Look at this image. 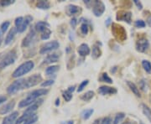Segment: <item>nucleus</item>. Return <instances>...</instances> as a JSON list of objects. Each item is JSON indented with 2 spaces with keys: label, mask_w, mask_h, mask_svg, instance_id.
<instances>
[{
  "label": "nucleus",
  "mask_w": 151,
  "mask_h": 124,
  "mask_svg": "<svg viewBox=\"0 0 151 124\" xmlns=\"http://www.w3.org/2000/svg\"><path fill=\"white\" fill-rule=\"evenodd\" d=\"M127 84H128V86L130 88V90L133 92V93L134 94L136 97H140V92H139V88L136 86L134 83H133V82H131V81H127Z\"/></svg>",
  "instance_id": "nucleus-20"
},
{
  "label": "nucleus",
  "mask_w": 151,
  "mask_h": 124,
  "mask_svg": "<svg viewBox=\"0 0 151 124\" xmlns=\"http://www.w3.org/2000/svg\"><path fill=\"white\" fill-rule=\"evenodd\" d=\"M112 32H113L114 37L117 39L119 41H124L127 39L126 30L124 29V28L123 26H120L117 24H113Z\"/></svg>",
  "instance_id": "nucleus-4"
},
{
  "label": "nucleus",
  "mask_w": 151,
  "mask_h": 124,
  "mask_svg": "<svg viewBox=\"0 0 151 124\" xmlns=\"http://www.w3.org/2000/svg\"><path fill=\"white\" fill-rule=\"evenodd\" d=\"M59 66L58 65H52V66H49L48 68H46V70H45V74L47 75V76H50V75H52V74H54L55 73L57 70H59Z\"/></svg>",
  "instance_id": "nucleus-27"
},
{
  "label": "nucleus",
  "mask_w": 151,
  "mask_h": 124,
  "mask_svg": "<svg viewBox=\"0 0 151 124\" xmlns=\"http://www.w3.org/2000/svg\"><path fill=\"white\" fill-rule=\"evenodd\" d=\"M36 7L40 9H50V3L48 1H39L36 4Z\"/></svg>",
  "instance_id": "nucleus-24"
},
{
  "label": "nucleus",
  "mask_w": 151,
  "mask_h": 124,
  "mask_svg": "<svg viewBox=\"0 0 151 124\" xmlns=\"http://www.w3.org/2000/svg\"><path fill=\"white\" fill-rule=\"evenodd\" d=\"M38 107H39V106H38L37 103H35V104L31 105L29 108H28L24 112V113H23V115H22L21 117L17 120L15 124H21L22 123H24L28 118H29L30 117H32L33 115L35 114V111L38 109Z\"/></svg>",
  "instance_id": "nucleus-5"
},
{
  "label": "nucleus",
  "mask_w": 151,
  "mask_h": 124,
  "mask_svg": "<svg viewBox=\"0 0 151 124\" xmlns=\"http://www.w3.org/2000/svg\"><path fill=\"white\" fill-rule=\"evenodd\" d=\"M33 20V18L31 16H29V15H27V16L24 18V24H23V25H22L21 29L19 30V32L22 33L24 32L26 29H27L28 25L30 24V22Z\"/></svg>",
  "instance_id": "nucleus-21"
},
{
  "label": "nucleus",
  "mask_w": 151,
  "mask_h": 124,
  "mask_svg": "<svg viewBox=\"0 0 151 124\" xmlns=\"http://www.w3.org/2000/svg\"><path fill=\"white\" fill-rule=\"evenodd\" d=\"M101 81H104V82H107V83H109V84H112V83H113L112 79L108 76V75L107 73H103V74H102Z\"/></svg>",
  "instance_id": "nucleus-34"
},
{
  "label": "nucleus",
  "mask_w": 151,
  "mask_h": 124,
  "mask_svg": "<svg viewBox=\"0 0 151 124\" xmlns=\"http://www.w3.org/2000/svg\"><path fill=\"white\" fill-rule=\"evenodd\" d=\"M124 117H125V114L124 113H118L115 116V118L113 120V124H119L124 118Z\"/></svg>",
  "instance_id": "nucleus-31"
},
{
  "label": "nucleus",
  "mask_w": 151,
  "mask_h": 124,
  "mask_svg": "<svg viewBox=\"0 0 151 124\" xmlns=\"http://www.w3.org/2000/svg\"><path fill=\"white\" fill-rule=\"evenodd\" d=\"M134 25L136 28H145V27L146 24L145 22L143 20H137L134 23Z\"/></svg>",
  "instance_id": "nucleus-40"
},
{
  "label": "nucleus",
  "mask_w": 151,
  "mask_h": 124,
  "mask_svg": "<svg viewBox=\"0 0 151 124\" xmlns=\"http://www.w3.org/2000/svg\"><path fill=\"white\" fill-rule=\"evenodd\" d=\"M101 124H113L112 123V120L110 118H105L103 119V121L101 122Z\"/></svg>",
  "instance_id": "nucleus-43"
},
{
  "label": "nucleus",
  "mask_w": 151,
  "mask_h": 124,
  "mask_svg": "<svg viewBox=\"0 0 151 124\" xmlns=\"http://www.w3.org/2000/svg\"><path fill=\"white\" fill-rule=\"evenodd\" d=\"M93 97H94V92H92V91H89V92H86L85 94L81 95V99L83 100L84 102H89Z\"/></svg>",
  "instance_id": "nucleus-25"
},
{
  "label": "nucleus",
  "mask_w": 151,
  "mask_h": 124,
  "mask_svg": "<svg viewBox=\"0 0 151 124\" xmlns=\"http://www.w3.org/2000/svg\"><path fill=\"white\" fill-rule=\"evenodd\" d=\"M50 34H51V31L50 30V29H46L45 31L41 33V39H44V40L48 39L50 37Z\"/></svg>",
  "instance_id": "nucleus-33"
},
{
  "label": "nucleus",
  "mask_w": 151,
  "mask_h": 124,
  "mask_svg": "<svg viewBox=\"0 0 151 124\" xmlns=\"http://www.w3.org/2000/svg\"><path fill=\"white\" fill-rule=\"evenodd\" d=\"M14 105H15V102L14 101L7 103L4 107L0 108V115H4V114H7L8 113L11 112L13 110V108H14Z\"/></svg>",
  "instance_id": "nucleus-15"
},
{
  "label": "nucleus",
  "mask_w": 151,
  "mask_h": 124,
  "mask_svg": "<svg viewBox=\"0 0 151 124\" xmlns=\"http://www.w3.org/2000/svg\"><path fill=\"white\" fill-rule=\"evenodd\" d=\"M49 24L45 21H39L35 24V29L39 32H43L46 29H49Z\"/></svg>",
  "instance_id": "nucleus-19"
},
{
  "label": "nucleus",
  "mask_w": 151,
  "mask_h": 124,
  "mask_svg": "<svg viewBox=\"0 0 151 124\" xmlns=\"http://www.w3.org/2000/svg\"><path fill=\"white\" fill-rule=\"evenodd\" d=\"M24 18H23V17H18V18H16V19L14 21V24H15V26H16L17 29H18V32L21 29L22 25L24 24Z\"/></svg>",
  "instance_id": "nucleus-30"
},
{
  "label": "nucleus",
  "mask_w": 151,
  "mask_h": 124,
  "mask_svg": "<svg viewBox=\"0 0 151 124\" xmlns=\"http://www.w3.org/2000/svg\"><path fill=\"white\" fill-rule=\"evenodd\" d=\"M1 43H2V40L0 39V44H1Z\"/></svg>",
  "instance_id": "nucleus-55"
},
{
  "label": "nucleus",
  "mask_w": 151,
  "mask_h": 124,
  "mask_svg": "<svg viewBox=\"0 0 151 124\" xmlns=\"http://www.w3.org/2000/svg\"><path fill=\"white\" fill-rule=\"evenodd\" d=\"M38 120V116L36 114H34L32 117H30L29 118H28L24 124H34L35 123H36Z\"/></svg>",
  "instance_id": "nucleus-32"
},
{
  "label": "nucleus",
  "mask_w": 151,
  "mask_h": 124,
  "mask_svg": "<svg viewBox=\"0 0 151 124\" xmlns=\"http://www.w3.org/2000/svg\"><path fill=\"white\" fill-rule=\"evenodd\" d=\"M81 32L82 34L86 35L88 33V25L86 24H82L81 26Z\"/></svg>",
  "instance_id": "nucleus-39"
},
{
  "label": "nucleus",
  "mask_w": 151,
  "mask_h": 124,
  "mask_svg": "<svg viewBox=\"0 0 151 124\" xmlns=\"http://www.w3.org/2000/svg\"><path fill=\"white\" fill-rule=\"evenodd\" d=\"M142 65H143V68L145 69L146 72L148 73H150L151 72V63L149 61V60H146V59H144L142 61Z\"/></svg>",
  "instance_id": "nucleus-29"
},
{
  "label": "nucleus",
  "mask_w": 151,
  "mask_h": 124,
  "mask_svg": "<svg viewBox=\"0 0 151 124\" xmlns=\"http://www.w3.org/2000/svg\"><path fill=\"white\" fill-rule=\"evenodd\" d=\"M6 101H7V97L4 96V95H0V105L5 102Z\"/></svg>",
  "instance_id": "nucleus-44"
},
{
  "label": "nucleus",
  "mask_w": 151,
  "mask_h": 124,
  "mask_svg": "<svg viewBox=\"0 0 151 124\" xmlns=\"http://www.w3.org/2000/svg\"><path fill=\"white\" fill-rule=\"evenodd\" d=\"M63 97L66 102H70L72 98V92H69L68 90L63 92Z\"/></svg>",
  "instance_id": "nucleus-35"
},
{
  "label": "nucleus",
  "mask_w": 151,
  "mask_h": 124,
  "mask_svg": "<svg viewBox=\"0 0 151 124\" xmlns=\"http://www.w3.org/2000/svg\"><path fill=\"white\" fill-rule=\"evenodd\" d=\"M35 39V32L34 30H31L30 32L27 34V36L23 39L22 42V47H29L34 42Z\"/></svg>",
  "instance_id": "nucleus-11"
},
{
  "label": "nucleus",
  "mask_w": 151,
  "mask_h": 124,
  "mask_svg": "<svg viewBox=\"0 0 151 124\" xmlns=\"http://www.w3.org/2000/svg\"><path fill=\"white\" fill-rule=\"evenodd\" d=\"M49 90L47 89H39V90H35L32 92H30L28 97L22 100L19 103V108H24L28 107L29 105H33L35 102V100L41 96H45L46 94H48Z\"/></svg>",
  "instance_id": "nucleus-1"
},
{
  "label": "nucleus",
  "mask_w": 151,
  "mask_h": 124,
  "mask_svg": "<svg viewBox=\"0 0 151 124\" xmlns=\"http://www.w3.org/2000/svg\"><path fill=\"white\" fill-rule=\"evenodd\" d=\"M131 19H132V14L130 12H119L118 13V15H117L118 20H122V21L127 22L128 24H130Z\"/></svg>",
  "instance_id": "nucleus-13"
},
{
  "label": "nucleus",
  "mask_w": 151,
  "mask_h": 124,
  "mask_svg": "<svg viewBox=\"0 0 151 124\" xmlns=\"http://www.w3.org/2000/svg\"><path fill=\"white\" fill-rule=\"evenodd\" d=\"M42 81V76L40 74H35L24 79V88H30L32 86H36Z\"/></svg>",
  "instance_id": "nucleus-7"
},
{
  "label": "nucleus",
  "mask_w": 151,
  "mask_h": 124,
  "mask_svg": "<svg viewBox=\"0 0 151 124\" xmlns=\"http://www.w3.org/2000/svg\"><path fill=\"white\" fill-rule=\"evenodd\" d=\"M101 54H102V52H101L100 48L96 46V45H94L93 48H92V58H93V59H97L98 57L101 56Z\"/></svg>",
  "instance_id": "nucleus-28"
},
{
  "label": "nucleus",
  "mask_w": 151,
  "mask_h": 124,
  "mask_svg": "<svg viewBox=\"0 0 151 124\" xmlns=\"http://www.w3.org/2000/svg\"><path fill=\"white\" fill-rule=\"evenodd\" d=\"M54 80H48V81H45L43 82L42 84H41V86H51V85H53L54 84Z\"/></svg>",
  "instance_id": "nucleus-41"
},
{
  "label": "nucleus",
  "mask_w": 151,
  "mask_h": 124,
  "mask_svg": "<svg viewBox=\"0 0 151 124\" xmlns=\"http://www.w3.org/2000/svg\"><path fill=\"white\" fill-rule=\"evenodd\" d=\"M88 83H89V81H88V80H86V81H82L81 84H80L79 87H78V89H77V92H82V91L84 90V88L87 86V84H88Z\"/></svg>",
  "instance_id": "nucleus-37"
},
{
  "label": "nucleus",
  "mask_w": 151,
  "mask_h": 124,
  "mask_svg": "<svg viewBox=\"0 0 151 124\" xmlns=\"http://www.w3.org/2000/svg\"><path fill=\"white\" fill-rule=\"evenodd\" d=\"M9 25H10V23L9 21L4 22V23L1 24V30H2V32L5 33L6 30L8 29V28L9 27Z\"/></svg>",
  "instance_id": "nucleus-38"
},
{
  "label": "nucleus",
  "mask_w": 151,
  "mask_h": 124,
  "mask_svg": "<svg viewBox=\"0 0 151 124\" xmlns=\"http://www.w3.org/2000/svg\"><path fill=\"white\" fill-rule=\"evenodd\" d=\"M17 32H18V29H17L16 27L12 28V29H11L10 30H9V34H8L7 36H6L5 41H4L5 44H9L13 41L14 36L16 35Z\"/></svg>",
  "instance_id": "nucleus-16"
},
{
  "label": "nucleus",
  "mask_w": 151,
  "mask_h": 124,
  "mask_svg": "<svg viewBox=\"0 0 151 124\" xmlns=\"http://www.w3.org/2000/svg\"><path fill=\"white\" fill-rule=\"evenodd\" d=\"M19 116V113L18 112H14L13 113L10 115L5 117L4 120H3V124H14L16 123V119Z\"/></svg>",
  "instance_id": "nucleus-14"
},
{
  "label": "nucleus",
  "mask_w": 151,
  "mask_h": 124,
  "mask_svg": "<svg viewBox=\"0 0 151 124\" xmlns=\"http://www.w3.org/2000/svg\"><path fill=\"white\" fill-rule=\"evenodd\" d=\"M22 89H24V79H19V80L14 81L10 86L7 88V92L10 95H13Z\"/></svg>",
  "instance_id": "nucleus-6"
},
{
  "label": "nucleus",
  "mask_w": 151,
  "mask_h": 124,
  "mask_svg": "<svg viewBox=\"0 0 151 124\" xmlns=\"http://www.w3.org/2000/svg\"><path fill=\"white\" fill-rule=\"evenodd\" d=\"M141 107H142L143 113L145 115L146 118L149 119V121L151 123V109L148 106H146L145 104H142Z\"/></svg>",
  "instance_id": "nucleus-23"
},
{
  "label": "nucleus",
  "mask_w": 151,
  "mask_h": 124,
  "mask_svg": "<svg viewBox=\"0 0 151 124\" xmlns=\"http://www.w3.org/2000/svg\"><path fill=\"white\" fill-rule=\"evenodd\" d=\"M147 24H148V25H149L150 27H151V14L148 17V19H147Z\"/></svg>",
  "instance_id": "nucleus-47"
},
{
  "label": "nucleus",
  "mask_w": 151,
  "mask_h": 124,
  "mask_svg": "<svg viewBox=\"0 0 151 124\" xmlns=\"http://www.w3.org/2000/svg\"><path fill=\"white\" fill-rule=\"evenodd\" d=\"M134 2L135 4L138 6V9H139V10H141V9H143V5H142V4H141L140 2H139L138 0H134Z\"/></svg>",
  "instance_id": "nucleus-45"
},
{
  "label": "nucleus",
  "mask_w": 151,
  "mask_h": 124,
  "mask_svg": "<svg viewBox=\"0 0 151 124\" xmlns=\"http://www.w3.org/2000/svg\"><path fill=\"white\" fill-rule=\"evenodd\" d=\"M150 102H151V95H150Z\"/></svg>",
  "instance_id": "nucleus-54"
},
{
  "label": "nucleus",
  "mask_w": 151,
  "mask_h": 124,
  "mask_svg": "<svg viewBox=\"0 0 151 124\" xmlns=\"http://www.w3.org/2000/svg\"><path fill=\"white\" fill-rule=\"evenodd\" d=\"M110 21H111V19H110V18H109L108 20H107V24H106V25H107V26H108V24H110Z\"/></svg>",
  "instance_id": "nucleus-51"
},
{
  "label": "nucleus",
  "mask_w": 151,
  "mask_h": 124,
  "mask_svg": "<svg viewBox=\"0 0 151 124\" xmlns=\"http://www.w3.org/2000/svg\"><path fill=\"white\" fill-rule=\"evenodd\" d=\"M77 51H78V54L81 56H86L87 54H90V48H89L88 44H81L77 49Z\"/></svg>",
  "instance_id": "nucleus-17"
},
{
  "label": "nucleus",
  "mask_w": 151,
  "mask_h": 124,
  "mask_svg": "<svg viewBox=\"0 0 151 124\" xmlns=\"http://www.w3.org/2000/svg\"><path fill=\"white\" fill-rule=\"evenodd\" d=\"M93 112H94V110H93V109H86V110H84V111L81 113V118L84 119V120H86V119L90 118V117L92 115Z\"/></svg>",
  "instance_id": "nucleus-26"
},
{
  "label": "nucleus",
  "mask_w": 151,
  "mask_h": 124,
  "mask_svg": "<svg viewBox=\"0 0 151 124\" xmlns=\"http://www.w3.org/2000/svg\"><path fill=\"white\" fill-rule=\"evenodd\" d=\"M59 59V54H52L48 55L45 59V62L47 63V64H50V63H54L56 62Z\"/></svg>",
  "instance_id": "nucleus-22"
},
{
  "label": "nucleus",
  "mask_w": 151,
  "mask_h": 124,
  "mask_svg": "<svg viewBox=\"0 0 151 124\" xmlns=\"http://www.w3.org/2000/svg\"><path fill=\"white\" fill-rule=\"evenodd\" d=\"M61 124H74V122L73 121H67V122H65V123H62Z\"/></svg>",
  "instance_id": "nucleus-49"
},
{
  "label": "nucleus",
  "mask_w": 151,
  "mask_h": 124,
  "mask_svg": "<svg viewBox=\"0 0 151 124\" xmlns=\"http://www.w3.org/2000/svg\"><path fill=\"white\" fill-rule=\"evenodd\" d=\"M17 58V54L15 50H11L0 59V68H5L6 66L14 63Z\"/></svg>",
  "instance_id": "nucleus-3"
},
{
  "label": "nucleus",
  "mask_w": 151,
  "mask_h": 124,
  "mask_svg": "<svg viewBox=\"0 0 151 124\" xmlns=\"http://www.w3.org/2000/svg\"><path fill=\"white\" fill-rule=\"evenodd\" d=\"M140 124H144V123H141Z\"/></svg>",
  "instance_id": "nucleus-56"
},
{
  "label": "nucleus",
  "mask_w": 151,
  "mask_h": 124,
  "mask_svg": "<svg viewBox=\"0 0 151 124\" xmlns=\"http://www.w3.org/2000/svg\"><path fill=\"white\" fill-rule=\"evenodd\" d=\"M149 47H150V43H149L148 39H146L145 38L139 39L136 43V49H137V51L141 52V53L145 52L149 49Z\"/></svg>",
  "instance_id": "nucleus-10"
},
{
  "label": "nucleus",
  "mask_w": 151,
  "mask_h": 124,
  "mask_svg": "<svg viewBox=\"0 0 151 124\" xmlns=\"http://www.w3.org/2000/svg\"><path fill=\"white\" fill-rule=\"evenodd\" d=\"M14 0H8V1H4V0H2V1H0V7H2V8H4L6 6H9L12 4H14Z\"/></svg>",
  "instance_id": "nucleus-36"
},
{
  "label": "nucleus",
  "mask_w": 151,
  "mask_h": 124,
  "mask_svg": "<svg viewBox=\"0 0 151 124\" xmlns=\"http://www.w3.org/2000/svg\"><path fill=\"white\" fill-rule=\"evenodd\" d=\"M80 11V9H79V7L78 6H76L73 5V4H70V5H68L66 7V9H65V12H66V14H68V15H74L76 14H77L78 12Z\"/></svg>",
  "instance_id": "nucleus-18"
},
{
  "label": "nucleus",
  "mask_w": 151,
  "mask_h": 124,
  "mask_svg": "<svg viewBox=\"0 0 151 124\" xmlns=\"http://www.w3.org/2000/svg\"><path fill=\"white\" fill-rule=\"evenodd\" d=\"M35 66V63L31 61V60H29L26 61L24 63H23L22 65H20L16 70L14 71L13 73V77L14 78H19L20 76H23L24 75L29 73L30 70H32Z\"/></svg>",
  "instance_id": "nucleus-2"
},
{
  "label": "nucleus",
  "mask_w": 151,
  "mask_h": 124,
  "mask_svg": "<svg viewBox=\"0 0 151 124\" xmlns=\"http://www.w3.org/2000/svg\"><path fill=\"white\" fill-rule=\"evenodd\" d=\"M76 24H77V21H76V19L75 18H73L71 20H70V25L72 26V28H75L76 25Z\"/></svg>",
  "instance_id": "nucleus-46"
},
{
  "label": "nucleus",
  "mask_w": 151,
  "mask_h": 124,
  "mask_svg": "<svg viewBox=\"0 0 151 124\" xmlns=\"http://www.w3.org/2000/svg\"><path fill=\"white\" fill-rule=\"evenodd\" d=\"M74 90H75V86H70V87H69V89H68V91L70 92H74Z\"/></svg>",
  "instance_id": "nucleus-48"
},
{
  "label": "nucleus",
  "mask_w": 151,
  "mask_h": 124,
  "mask_svg": "<svg viewBox=\"0 0 151 124\" xmlns=\"http://www.w3.org/2000/svg\"><path fill=\"white\" fill-rule=\"evenodd\" d=\"M99 123H100V120H99V119L95 120V121H94V123H93V124H99Z\"/></svg>",
  "instance_id": "nucleus-50"
},
{
  "label": "nucleus",
  "mask_w": 151,
  "mask_h": 124,
  "mask_svg": "<svg viewBox=\"0 0 151 124\" xmlns=\"http://www.w3.org/2000/svg\"><path fill=\"white\" fill-rule=\"evenodd\" d=\"M60 44L57 42V41H50V42H48V43H45V44H43L40 48V53L41 54H45L47 52H50V51H52L54 49H56L59 48Z\"/></svg>",
  "instance_id": "nucleus-8"
},
{
  "label": "nucleus",
  "mask_w": 151,
  "mask_h": 124,
  "mask_svg": "<svg viewBox=\"0 0 151 124\" xmlns=\"http://www.w3.org/2000/svg\"><path fill=\"white\" fill-rule=\"evenodd\" d=\"M123 124H132V123H124Z\"/></svg>",
  "instance_id": "nucleus-53"
},
{
  "label": "nucleus",
  "mask_w": 151,
  "mask_h": 124,
  "mask_svg": "<svg viewBox=\"0 0 151 124\" xmlns=\"http://www.w3.org/2000/svg\"><path fill=\"white\" fill-rule=\"evenodd\" d=\"M139 86H140V88L143 90V91H146L147 90V86H146V81L145 80H142L140 81V84H139Z\"/></svg>",
  "instance_id": "nucleus-42"
},
{
  "label": "nucleus",
  "mask_w": 151,
  "mask_h": 124,
  "mask_svg": "<svg viewBox=\"0 0 151 124\" xmlns=\"http://www.w3.org/2000/svg\"><path fill=\"white\" fill-rule=\"evenodd\" d=\"M59 104H60V100L59 99H56V102H55V105H56V106H58Z\"/></svg>",
  "instance_id": "nucleus-52"
},
{
  "label": "nucleus",
  "mask_w": 151,
  "mask_h": 124,
  "mask_svg": "<svg viewBox=\"0 0 151 124\" xmlns=\"http://www.w3.org/2000/svg\"><path fill=\"white\" fill-rule=\"evenodd\" d=\"M105 11V5L103 2L101 1H95L93 3V8H92V12L95 14V16H101Z\"/></svg>",
  "instance_id": "nucleus-9"
},
{
  "label": "nucleus",
  "mask_w": 151,
  "mask_h": 124,
  "mask_svg": "<svg viewBox=\"0 0 151 124\" xmlns=\"http://www.w3.org/2000/svg\"><path fill=\"white\" fill-rule=\"evenodd\" d=\"M118 92L116 88H113V87H110V86H103L99 87L98 89V93L105 96V95H113V94H116Z\"/></svg>",
  "instance_id": "nucleus-12"
}]
</instances>
